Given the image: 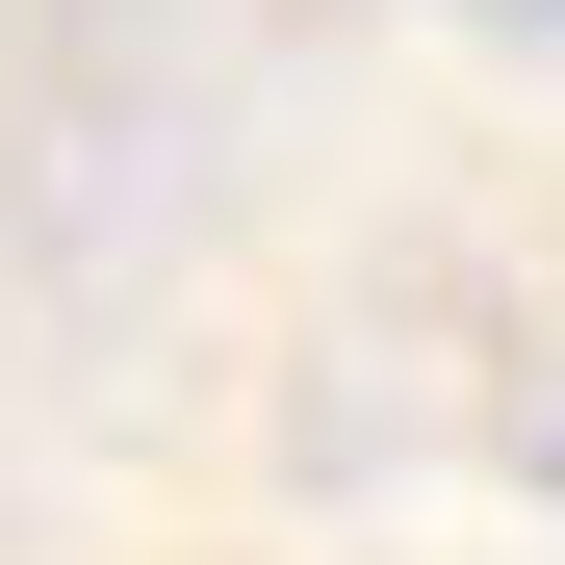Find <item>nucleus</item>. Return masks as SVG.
Here are the masks:
<instances>
[{
    "label": "nucleus",
    "instance_id": "nucleus-1",
    "mask_svg": "<svg viewBox=\"0 0 565 565\" xmlns=\"http://www.w3.org/2000/svg\"><path fill=\"white\" fill-rule=\"evenodd\" d=\"M489 26H540V52H565V0H489Z\"/></svg>",
    "mask_w": 565,
    "mask_h": 565
}]
</instances>
